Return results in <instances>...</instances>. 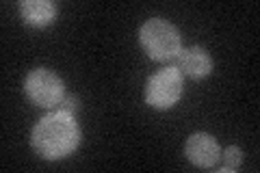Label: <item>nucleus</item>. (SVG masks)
Masks as SVG:
<instances>
[{
	"label": "nucleus",
	"mask_w": 260,
	"mask_h": 173,
	"mask_svg": "<svg viewBox=\"0 0 260 173\" xmlns=\"http://www.w3.org/2000/svg\"><path fill=\"white\" fill-rule=\"evenodd\" d=\"M80 126L68 111H52L35 123L30 132V145L44 160H61L80 145Z\"/></svg>",
	"instance_id": "nucleus-1"
},
{
	"label": "nucleus",
	"mask_w": 260,
	"mask_h": 173,
	"mask_svg": "<svg viewBox=\"0 0 260 173\" xmlns=\"http://www.w3.org/2000/svg\"><path fill=\"white\" fill-rule=\"evenodd\" d=\"M139 41L145 54L152 61L167 63L174 61L178 52L182 50V39L180 32L172 22L162 18H152L139 28Z\"/></svg>",
	"instance_id": "nucleus-2"
},
{
	"label": "nucleus",
	"mask_w": 260,
	"mask_h": 173,
	"mask_svg": "<svg viewBox=\"0 0 260 173\" xmlns=\"http://www.w3.org/2000/svg\"><path fill=\"white\" fill-rule=\"evenodd\" d=\"M184 91V80L182 74L176 67H162L156 74H152L145 82L143 97L152 109L156 111H167L180 102Z\"/></svg>",
	"instance_id": "nucleus-3"
},
{
	"label": "nucleus",
	"mask_w": 260,
	"mask_h": 173,
	"mask_svg": "<svg viewBox=\"0 0 260 173\" xmlns=\"http://www.w3.org/2000/svg\"><path fill=\"white\" fill-rule=\"evenodd\" d=\"M24 93L35 106L42 109H54L61 106L65 97V85L61 76H56L54 72L46 67H37L26 74L24 78Z\"/></svg>",
	"instance_id": "nucleus-4"
},
{
	"label": "nucleus",
	"mask_w": 260,
	"mask_h": 173,
	"mask_svg": "<svg viewBox=\"0 0 260 173\" xmlns=\"http://www.w3.org/2000/svg\"><path fill=\"white\" fill-rule=\"evenodd\" d=\"M184 156L195 167L213 169V167H217L219 158H221V147H219L215 136H210L206 132H195L186 139Z\"/></svg>",
	"instance_id": "nucleus-5"
},
{
	"label": "nucleus",
	"mask_w": 260,
	"mask_h": 173,
	"mask_svg": "<svg viewBox=\"0 0 260 173\" xmlns=\"http://www.w3.org/2000/svg\"><path fill=\"white\" fill-rule=\"evenodd\" d=\"M174 61H176L174 67L180 72L182 76L191 78V80H202V78L210 76V72H213V59H210V54L200 46L184 48V50L178 52Z\"/></svg>",
	"instance_id": "nucleus-6"
},
{
	"label": "nucleus",
	"mask_w": 260,
	"mask_h": 173,
	"mask_svg": "<svg viewBox=\"0 0 260 173\" xmlns=\"http://www.w3.org/2000/svg\"><path fill=\"white\" fill-rule=\"evenodd\" d=\"M20 13L24 24H28L32 28H46L56 18V5L50 0H22Z\"/></svg>",
	"instance_id": "nucleus-7"
},
{
	"label": "nucleus",
	"mask_w": 260,
	"mask_h": 173,
	"mask_svg": "<svg viewBox=\"0 0 260 173\" xmlns=\"http://www.w3.org/2000/svg\"><path fill=\"white\" fill-rule=\"evenodd\" d=\"M219 160H223L221 167H219V171H237V169L241 167V162H243V152H241V147L228 145L225 150L221 152V158H219Z\"/></svg>",
	"instance_id": "nucleus-8"
},
{
	"label": "nucleus",
	"mask_w": 260,
	"mask_h": 173,
	"mask_svg": "<svg viewBox=\"0 0 260 173\" xmlns=\"http://www.w3.org/2000/svg\"><path fill=\"white\" fill-rule=\"evenodd\" d=\"M78 106H80V102H78V97H76V95H65V97H63V102H61V109H63V111H68V113H72V115L78 111Z\"/></svg>",
	"instance_id": "nucleus-9"
}]
</instances>
